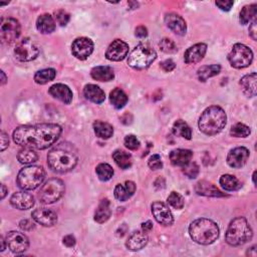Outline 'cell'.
<instances>
[{
    "label": "cell",
    "instance_id": "obj_59",
    "mask_svg": "<svg viewBox=\"0 0 257 257\" xmlns=\"http://www.w3.org/2000/svg\"><path fill=\"white\" fill-rule=\"evenodd\" d=\"M255 176H256V171H254V173H253V176H252V178H253V183H254V184H256V181H255Z\"/></svg>",
    "mask_w": 257,
    "mask_h": 257
},
{
    "label": "cell",
    "instance_id": "obj_24",
    "mask_svg": "<svg viewBox=\"0 0 257 257\" xmlns=\"http://www.w3.org/2000/svg\"><path fill=\"white\" fill-rule=\"evenodd\" d=\"M195 191L198 195L206 196V197H225L224 193H222L218 188H216L212 183L208 181H199L196 186Z\"/></svg>",
    "mask_w": 257,
    "mask_h": 257
},
{
    "label": "cell",
    "instance_id": "obj_26",
    "mask_svg": "<svg viewBox=\"0 0 257 257\" xmlns=\"http://www.w3.org/2000/svg\"><path fill=\"white\" fill-rule=\"evenodd\" d=\"M256 81L257 75L255 72L246 75L240 80L241 90L249 98H253L256 96Z\"/></svg>",
    "mask_w": 257,
    "mask_h": 257
},
{
    "label": "cell",
    "instance_id": "obj_41",
    "mask_svg": "<svg viewBox=\"0 0 257 257\" xmlns=\"http://www.w3.org/2000/svg\"><path fill=\"white\" fill-rule=\"evenodd\" d=\"M250 128L241 123L235 124L230 130V135L235 138H246L250 135Z\"/></svg>",
    "mask_w": 257,
    "mask_h": 257
},
{
    "label": "cell",
    "instance_id": "obj_22",
    "mask_svg": "<svg viewBox=\"0 0 257 257\" xmlns=\"http://www.w3.org/2000/svg\"><path fill=\"white\" fill-rule=\"evenodd\" d=\"M49 93L51 97H53L54 99L68 104L71 103L72 101V92L70 91V89L62 84H55L53 86H51L49 90Z\"/></svg>",
    "mask_w": 257,
    "mask_h": 257
},
{
    "label": "cell",
    "instance_id": "obj_52",
    "mask_svg": "<svg viewBox=\"0 0 257 257\" xmlns=\"http://www.w3.org/2000/svg\"><path fill=\"white\" fill-rule=\"evenodd\" d=\"M62 242L67 247H73V246L76 245V238H75V236H73V235L69 234V235H66V236L63 237Z\"/></svg>",
    "mask_w": 257,
    "mask_h": 257
},
{
    "label": "cell",
    "instance_id": "obj_7",
    "mask_svg": "<svg viewBox=\"0 0 257 257\" xmlns=\"http://www.w3.org/2000/svg\"><path fill=\"white\" fill-rule=\"evenodd\" d=\"M157 58V52L148 44H141L134 49L128 57V64L138 70L148 68Z\"/></svg>",
    "mask_w": 257,
    "mask_h": 257
},
{
    "label": "cell",
    "instance_id": "obj_46",
    "mask_svg": "<svg viewBox=\"0 0 257 257\" xmlns=\"http://www.w3.org/2000/svg\"><path fill=\"white\" fill-rule=\"evenodd\" d=\"M54 17L60 26H65L70 19L69 14L65 10H62V9L54 11Z\"/></svg>",
    "mask_w": 257,
    "mask_h": 257
},
{
    "label": "cell",
    "instance_id": "obj_51",
    "mask_svg": "<svg viewBox=\"0 0 257 257\" xmlns=\"http://www.w3.org/2000/svg\"><path fill=\"white\" fill-rule=\"evenodd\" d=\"M19 227L24 231H30L34 228V224L30 221V220H22L19 223Z\"/></svg>",
    "mask_w": 257,
    "mask_h": 257
},
{
    "label": "cell",
    "instance_id": "obj_14",
    "mask_svg": "<svg viewBox=\"0 0 257 257\" xmlns=\"http://www.w3.org/2000/svg\"><path fill=\"white\" fill-rule=\"evenodd\" d=\"M152 214L156 221L164 226H170L174 222V217L169 207L160 201H156L151 206Z\"/></svg>",
    "mask_w": 257,
    "mask_h": 257
},
{
    "label": "cell",
    "instance_id": "obj_25",
    "mask_svg": "<svg viewBox=\"0 0 257 257\" xmlns=\"http://www.w3.org/2000/svg\"><path fill=\"white\" fill-rule=\"evenodd\" d=\"M136 192V184L132 181H126L124 184H118L115 188L114 194L116 199L125 202L129 200Z\"/></svg>",
    "mask_w": 257,
    "mask_h": 257
},
{
    "label": "cell",
    "instance_id": "obj_49",
    "mask_svg": "<svg viewBox=\"0 0 257 257\" xmlns=\"http://www.w3.org/2000/svg\"><path fill=\"white\" fill-rule=\"evenodd\" d=\"M175 67H176V64L172 59H166L165 61H163L161 63V68L166 72H170V71L174 70Z\"/></svg>",
    "mask_w": 257,
    "mask_h": 257
},
{
    "label": "cell",
    "instance_id": "obj_10",
    "mask_svg": "<svg viewBox=\"0 0 257 257\" xmlns=\"http://www.w3.org/2000/svg\"><path fill=\"white\" fill-rule=\"evenodd\" d=\"M40 54V48L32 40L25 38L18 42L14 49V55L17 60L26 62L35 59Z\"/></svg>",
    "mask_w": 257,
    "mask_h": 257
},
{
    "label": "cell",
    "instance_id": "obj_4",
    "mask_svg": "<svg viewBox=\"0 0 257 257\" xmlns=\"http://www.w3.org/2000/svg\"><path fill=\"white\" fill-rule=\"evenodd\" d=\"M189 234L196 243L209 245L215 242L219 237V227L212 220L200 218L191 223Z\"/></svg>",
    "mask_w": 257,
    "mask_h": 257
},
{
    "label": "cell",
    "instance_id": "obj_1",
    "mask_svg": "<svg viewBox=\"0 0 257 257\" xmlns=\"http://www.w3.org/2000/svg\"><path fill=\"white\" fill-rule=\"evenodd\" d=\"M61 132V127L56 124L20 126L13 132V141L23 148L45 150L58 140Z\"/></svg>",
    "mask_w": 257,
    "mask_h": 257
},
{
    "label": "cell",
    "instance_id": "obj_6",
    "mask_svg": "<svg viewBox=\"0 0 257 257\" xmlns=\"http://www.w3.org/2000/svg\"><path fill=\"white\" fill-rule=\"evenodd\" d=\"M46 170L42 166H27L21 169L17 175V185L25 191L40 187L46 179Z\"/></svg>",
    "mask_w": 257,
    "mask_h": 257
},
{
    "label": "cell",
    "instance_id": "obj_17",
    "mask_svg": "<svg viewBox=\"0 0 257 257\" xmlns=\"http://www.w3.org/2000/svg\"><path fill=\"white\" fill-rule=\"evenodd\" d=\"M249 158V151L245 147H237L231 150L227 156V164L231 168L239 169L243 167Z\"/></svg>",
    "mask_w": 257,
    "mask_h": 257
},
{
    "label": "cell",
    "instance_id": "obj_19",
    "mask_svg": "<svg viewBox=\"0 0 257 257\" xmlns=\"http://www.w3.org/2000/svg\"><path fill=\"white\" fill-rule=\"evenodd\" d=\"M207 51V46L205 44H197L189 48L184 53V60L188 64H193L201 61Z\"/></svg>",
    "mask_w": 257,
    "mask_h": 257
},
{
    "label": "cell",
    "instance_id": "obj_55",
    "mask_svg": "<svg viewBox=\"0 0 257 257\" xmlns=\"http://www.w3.org/2000/svg\"><path fill=\"white\" fill-rule=\"evenodd\" d=\"M153 229V223L151 221H147L142 224V230L146 233H149Z\"/></svg>",
    "mask_w": 257,
    "mask_h": 257
},
{
    "label": "cell",
    "instance_id": "obj_12",
    "mask_svg": "<svg viewBox=\"0 0 257 257\" xmlns=\"http://www.w3.org/2000/svg\"><path fill=\"white\" fill-rule=\"evenodd\" d=\"M94 51V43L88 38H79L71 45V53L80 60H85Z\"/></svg>",
    "mask_w": 257,
    "mask_h": 257
},
{
    "label": "cell",
    "instance_id": "obj_50",
    "mask_svg": "<svg viewBox=\"0 0 257 257\" xmlns=\"http://www.w3.org/2000/svg\"><path fill=\"white\" fill-rule=\"evenodd\" d=\"M135 35L137 36V38H140V39H144L146 38L147 35H148V29H147L145 26L143 25H140L136 28L135 30Z\"/></svg>",
    "mask_w": 257,
    "mask_h": 257
},
{
    "label": "cell",
    "instance_id": "obj_30",
    "mask_svg": "<svg viewBox=\"0 0 257 257\" xmlns=\"http://www.w3.org/2000/svg\"><path fill=\"white\" fill-rule=\"evenodd\" d=\"M36 28L44 34L51 33L55 29V21L51 14H42L36 20Z\"/></svg>",
    "mask_w": 257,
    "mask_h": 257
},
{
    "label": "cell",
    "instance_id": "obj_57",
    "mask_svg": "<svg viewBox=\"0 0 257 257\" xmlns=\"http://www.w3.org/2000/svg\"><path fill=\"white\" fill-rule=\"evenodd\" d=\"M7 194V189L5 187V185H1V199H4V197L6 196Z\"/></svg>",
    "mask_w": 257,
    "mask_h": 257
},
{
    "label": "cell",
    "instance_id": "obj_34",
    "mask_svg": "<svg viewBox=\"0 0 257 257\" xmlns=\"http://www.w3.org/2000/svg\"><path fill=\"white\" fill-rule=\"evenodd\" d=\"M109 101H111L112 104L120 109V108H123L127 103H128V96L126 95V93L119 89V88H116L114 89L111 94H109Z\"/></svg>",
    "mask_w": 257,
    "mask_h": 257
},
{
    "label": "cell",
    "instance_id": "obj_18",
    "mask_svg": "<svg viewBox=\"0 0 257 257\" xmlns=\"http://www.w3.org/2000/svg\"><path fill=\"white\" fill-rule=\"evenodd\" d=\"M165 23L169 29L178 35H185L187 31L186 21L177 13L171 12L165 15Z\"/></svg>",
    "mask_w": 257,
    "mask_h": 257
},
{
    "label": "cell",
    "instance_id": "obj_37",
    "mask_svg": "<svg viewBox=\"0 0 257 257\" xmlns=\"http://www.w3.org/2000/svg\"><path fill=\"white\" fill-rule=\"evenodd\" d=\"M56 76V71L53 68H45L42 70H39L35 73L34 81L39 85H46L51 81L54 80Z\"/></svg>",
    "mask_w": 257,
    "mask_h": 257
},
{
    "label": "cell",
    "instance_id": "obj_56",
    "mask_svg": "<svg viewBox=\"0 0 257 257\" xmlns=\"http://www.w3.org/2000/svg\"><path fill=\"white\" fill-rule=\"evenodd\" d=\"M247 255H249V256H252V257H255L256 255H257V253H256V246L254 245V246H252L248 251H247V253H246Z\"/></svg>",
    "mask_w": 257,
    "mask_h": 257
},
{
    "label": "cell",
    "instance_id": "obj_21",
    "mask_svg": "<svg viewBox=\"0 0 257 257\" xmlns=\"http://www.w3.org/2000/svg\"><path fill=\"white\" fill-rule=\"evenodd\" d=\"M193 157V153L190 150L186 149H177L173 150L170 153V161L174 166L185 167L187 166Z\"/></svg>",
    "mask_w": 257,
    "mask_h": 257
},
{
    "label": "cell",
    "instance_id": "obj_20",
    "mask_svg": "<svg viewBox=\"0 0 257 257\" xmlns=\"http://www.w3.org/2000/svg\"><path fill=\"white\" fill-rule=\"evenodd\" d=\"M10 204L18 210H28L34 205V198L26 192H16L10 198Z\"/></svg>",
    "mask_w": 257,
    "mask_h": 257
},
{
    "label": "cell",
    "instance_id": "obj_16",
    "mask_svg": "<svg viewBox=\"0 0 257 257\" xmlns=\"http://www.w3.org/2000/svg\"><path fill=\"white\" fill-rule=\"evenodd\" d=\"M32 219L35 222L45 226V227H51L57 222V215L51 209L47 208H39L35 209L32 214Z\"/></svg>",
    "mask_w": 257,
    "mask_h": 257
},
{
    "label": "cell",
    "instance_id": "obj_32",
    "mask_svg": "<svg viewBox=\"0 0 257 257\" xmlns=\"http://www.w3.org/2000/svg\"><path fill=\"white\" fill-rule=\"evenodd\" d=\"M221 70V66L219 64H212V65H204L198 69L197 76L200 82H206L208 79L217 76Z\"/></svg>",
    "mask_w": 257,
    "mask_h": 257
},
{
    "label": "cell",
    "instance_id": "obj_28",
    "mask_svg": "<svg viewBox=\"0 0 257 257\" xmlns=\"http://www.w3.org/2000/svg\"><path fill=\"white\" fill-rule=\"evenodd\" d=\"M111 203H109L107 199H103L95 212V221H97L100 224L104 223L109 219V217H111Z\"/></svg>",
    "mask_w": 257,
    "mask_h": 257
},
{
    "label": "cell",
    "instance_id": "obj_45",
    "mask_svg": "<svg viewBox=\"0 0 257 257\" xmlns=\"http://www.w3.org/2000/svg\"><path fill=\"white\" fill-rule=\"evenodd\" d=\"M183 172H184V174L187 176V177H189L190 179H194V178H196L197 176H198V174H199V167H198V165L196 164V163H189L187 166H185V167H183Z\"/></svg>",
    "mask_w": 257,
    "mask_h": 257
},
{
    "label": "cell",
    "instance_id": "obj_39",
    "mask_svg": "<svg viewBox=\"0 0 257 257\" xmlns=\"http://www.w3.org/2000/svg\"><path fill=\"white\" fill-rule=\"evenodd\" d=\"M17 159L21 164L30 165L39 160V155L31 148H23L18 152Z\"/></svg>",
    "mask_w": 257,
    "mask_h": 257
},
{
    "label": "cell",
    "instance_id": "obj_8",
    "mask_svg": "<svg viewBox=\"0 0 257 257\" xmlns=\"http://www.w3.org/2000/svg\"><path fill=\"white\" fill-rule=\"evenodd\" d=\"M64 190V183L60 179L52 178L43 185L39 192V198L44 204H52L62 197Z\"/></svg>",
    "mask_w": 257,
    "mask_h": 257
},
{
    "label": "cell",
    "instance_id": "obj_44",
    "mask_svg": "<svg viewBox=\"0 0 257 257\" xmlns=\"http://www.w3.org/2000/svg\"><path fill=\"white\" fill-rule=\"evenodd\" d=\"M124 144L126 146V148H128L129 150H132V151L138 150L141 145L140 141L134 135H128L124 140Z\"/></svg>",
    "mask_w": 257,
    "mask_h": 257
},
{
    "label": "cell",
    "instance_id": "obj_54",
    "mask_svg": "<svg viewBox=\"0 0 257 257\" xmlns=\"http://www.w3.org/2000/svg\"><path fill=\"white\" fill-rule=\"evenodd\" d=\"M9 146V139L5 132H1V152H3Z\"/></svg>",
    "mask_w": 257,
    "mask_h": 257
},
{
    "label": "cell",
    "instance_id": "obj_3",
    "mask_svg": "<svg viewBox=\"0 0 257 257\" xmlns=\"http://www.w3.org/2000/svg\"><path fill=\"white\" fill-rule=\"evenodd\" d=\"M227 122V117L222 107L212 105L207 107L202 113L198 127L200 131L208 136H214L221 132Z\"/></svg>",
    "mask_w": 257,
    "mask_h": 257
},
{
    "label": "cell",
    "instance_id": "obj_5",
    "mask_svg": "<svg viewBox=\"0 0 257 257\" xmlns=\"http://www.w3.org/2000/svg\"><path fill=\"white\" fill-rule=\"evenodd\" d=\"M252 229L244 217L233 219L225 234L226 242L231 246H240L251 240Z\"/></svg>",
    "mask_w": 257,
    "mask_h": 257
},
{
    "label": "cell",
    "instance_id": "obj_48",
    "mask_svg": "<svg viewBox=\"0 0 257 257\" xmlns=\"http://www.w3.org/2000/svg\"><path fill=\"white\" fill-rule=\"evenodd\" d=\"M216 5L223 11H229L233 6V1L222 0V1H216Z\"/></svg>",
    "mask_w": 257,
    "mask_h": 257
},
{
    "label": "cell",
    "instance_id": "obj_43",
    "mask_svg": "<svg viewBox=\"0 0 257 257\" xmlns=\"http://www.w3.org/2000/svg\"><path fill=\"white\" fill-rule=\"evenodd\" d=\"M159 46H160V49L166 53H175L178 51L175 43L170 39H163L160 42Z\"/></svg>",
    "mask_w": 257,
    "mask_h": 257
},
{
    "label": "cell",
    "instance_id": "obj_29",
    "mask_svg": "<svg viewBox=\"0 0 257 257\" xmlns=\"http://www.w3.org/2000/svg\"><path fill=\"white\" fill-rule=\"evenodd\" d=\"M84 96L95 103H102L105 100L104 92L96 85H87L84 89Z\"/></svg>",
    "mask_w": 257,
    "mask_h": 257
},
{
    "label": "cell",
    "instance_id": "obj_2",
    "mask_svg": "<svg viewBox=\"0 0 257 257\" xmlns=\"http://www.w3.org/2000/svg\"><path fill=\"white\" fill-rule=\"evenodd\" d=\"M79 161L78 150L70 143L62 142L54 146L48 155L49 167L56 173H67L76 168Z\"/></svg>",
    "mask_w": 257,
    "mask_h": 257
},
{
    "label": "cell",
    "instance_id": "obj_36",
    "mask_svg": "<svg viewBox=\"0 0 257 257\" xmlns=\"http://www.w3.org/2000/svg\"><path fill=\"white\" fill-rule=\"evenodd\" d=\"M113 159L116 162V164L121 168V169H129L132 164H133V160H132V156L131 154L123 151V150H117L114 152L113 154Z\"/></svg>",
    "mask_w": 257,
    "mask_h": 257
},
{
    "label": "cell",
    "instance_id": "obj_27",
    "mask_svg": "<svg viewBox=\"0 0 257 257\" xmlns=\"http://www.w3.org/2000/svg\"><path fill=\"white\" fill-rule=\"evenodd\" d=\"M91 76L99 82H109L115 78L114 69L109 66H96L92 69Z\"/></svg>",
    "mask_w": 257,
    "mask_h": 257
},
{
    "label": "cell",
    "instance_id": "obj_53",
    "mask_svg": "<svg viewBox=\"0 0 257 257\" xmlns=\"http://www.w3.org/2000/svg\"><path fill=\"white\" fill-rule=\"evenodd\" d=\"M256 23H257V21H256V19H255V20L252 21V23H251V25H250V27H249V35L251 36V39H252L253 41H256V40H257Z\"/></svg>",
    "mask_w": 257,
    "mask_h": 257
},
{
    "label": "cell",
    "instance_id": "obj_58",
    "mask_svg": "<svg viewBox=\"0 0 257 257\" xmlns=\"http://www.w3.org/2000/svg\"><path fill=\"white\" fill-rule=\"evenodd\" d=\"M1 77H2V80H1V85L3 86V85H5V83H6V77H5V73H4V71H1Z\"/></svg>",
    "mask_w": 257,
    "mask_h": 257
},
{
    "label": "cell",
    "instance_id": "obj_11",
    "mask_svg": "<svg viewBox=\"0 0 257 257\" xmlns=\"http://www.w3.org/2000/svg\"><path fill=\"white\" fill-rule=\"evenodd\" d=\"M21 32V26L18 20L7 17L1 19L0 24V38L2 43L10 45L18 40Z\"/></svg>",
    "mask_w": 257,
    "mask_h": 257
},
{
    "label": "cell",
    "instance_id": "obj_31",
    "mask_svg": "<svg viewBox=\"0 0 257 257\" xmlns=\"http://www.w3.org/2000/svg\"><path fill=\"white\" fill-rule=\"evenodd\" d=\"M220 182V185L221 187L226 190V191H237L238 189L241 188V184L239 180L230 174H225L222 175L221 178L219 180Z\"/></svg>",
    "mask_w": 257,
    "mask_h": 257
},
{
    "label": "cell",
    "instance_id": "obj_9",
    "mask_svg": "<svg viewBox=\"0 0 257 257\" xmlns=\"http://www.w3.org/2000/svg\"><path fill=\"white\" fill-rule=\"evenodd\" d=\"M228 60L231 66L235 68H244L251 64L253 52L248 47L242 44H236L228 54Z\"/></svg>",
    "mask_w": 257,
    "mask_h": 257
},
{
    "label": "cell",
    "instance_id": "obj_38",
    "mask_svg": "<svg viewBox=\"0 0 257 257\" xmlns=\"http://www.w3.org/2000/svg\"><path fill=\"white\" fill-rule=\"evenodd\" d=\"M256 15H257V5L256 4L246 5L240 11L239 21L242 25H245V24L249 23L250 21L255 20Z\"/></svg>",
    "mask_w": 257,
    "mask_h": 257
},
{
    "label": "cell",
    "instance_id": "obj_15",
    "mask_svg": "<svg viewBox=\"0 0 257 257\" xmlns=\"http://www.w3.org/2000/svg\"><path fill=\"white\" fill-rule=\"evenodd\" d=\"M128 53L129 46L121 40H116L107 48L105 57L111 61H121L126 58Z\"/></svg>",
    "mask_w": 257,
    "mask_h": 257
},
{
    "label": "cell",
    "instance_id": "obj_40",
    "mask_svg": "<svg viewBox=\"0 0 257 257\" xmlns=\"http://www.w3.org/2000/svg\"><path fill=\"white\" fill-rule=\"evenodd\" d=\"M96 173H97V175H98V177L101 181L105 182V181H108L109 179L113 177L114 170H113L111 165L105 164V163H102L97 167Z\"/></svg>",
    "mask_w": 257,
    "mask_h": 257
},
{
    "label": "cell",
    "instance_id": "obj_23",
    "mask_svg": "<svg viewBox=\"0 0 257 257\" xmlns=\"http://www.w3.org/2000/svg\"><path fill=\"white\" fill-rule=\"evenodd\" d=\"M148 235L143 230L134 232L127 240L126 246L131 251H138L143 249L148 243Z\"/></svg>",
    "mask_w": 257,
    "mask_h": 257
},
{
    "label": "cell",
    "instance_id": "obj_47",
    "mask_svg": "<svg viewBox=\"0 0 257 257\" xmlns=\"http://www.w3.org/2000/svg\"><path fill=\"white\" fill-rule=\"evenodd\" d=\"M148 165H149V167H150L152 170L162 169V167H163V162H162V159H161L160 155L156 154V155L151 156L150 159H149V161H148Z\"/></svg>",
    "mask_w": 257,
    "mask_h": 257
},
{
    "label": "cell",
    "instance_id": "obj_13",
    "mask_svg": "<svg viewBox=\"0 0 257 257\" xmlns=\"http://www.w3.org/2000/svg\"><path fill=\"white\" fill-rule=\"evenodd\" d=\"M6 245L13 253H22L26 251L29 247L28 238L17 231H10L5 237Z\"/></svg>",
    "mask_w": 257,
    "mask_h": 257
},
{
    "label": "cell",
    "instance_id": "obj_35",
    "mask_svg": "<svg viewBox=\"0 0 257 257\" xmlns=\"http://www.w3.org/2000/svg\"><path fill=\"white\" fill-rule=\"evenodd\" d=\"M173 134L178 137H182L186 140H191L192 138V131L187 123L183 120H177L173 125Z\"/></svg>",
    "mask_w": 257,
    "mask_h": 257
},
{
    "label": "cell",
    "instance_id": "obj_42",
    "mask_svg": "<svg viewBox=\"0 0 257 257\" xmlns=\"http://www.w3.org/2000/svg\"><path fill=\"white\" fill-rule=\"evenodd\" d=\"M167 202L171 207H173L177 210L182 209L183 207H184V204H185L184 198H183V196L180 195L178 192H175V191L171 192V194L168 196Z\"/></svg>",
    "mask_w": 257,
    "mask_h": 257
},
{
    "label": "cell",
    "instance_id": "obj_33",
    "mask_svg": "<svg viewBox=\"0 0 257 257\" xmlns=\"http://www.w3.org/2000/svg\"><path fill=\"white\" fill-rule=\"evenodd\" d=\"M94 131L97 137L101 139H109L114 134V128L104 122L102 121H96L94 123Z\"/></svg>",
    "mask_w": 257,
    "mask_h": 257
}]
</instances>
